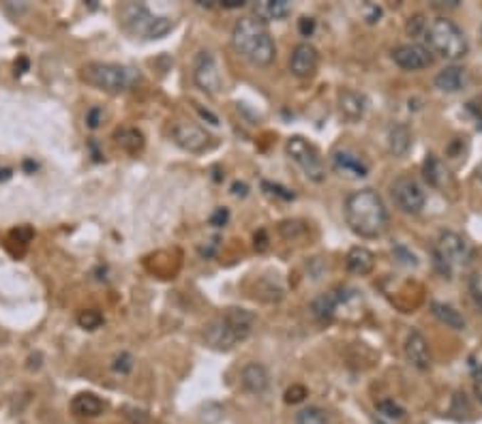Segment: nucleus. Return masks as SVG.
<instances>
[{
	"mask_svg": "<svg viewBox=\"0 0 482 424\" xmlns=\"http://www.w3.org/2000/svg\"><path fill=\"white\" fill-rule=\"evenodd\" d=\"M231 46L236 54H240L256 67H268L277 56V46L268 33V26L256 16L240 18L234 24Z\"/></svg>",
	"mask_w": 482,
	"mask_h": 424,
	"instance_id": "obj_1",
	"label": "nucleus"
},
{
	"mask_svg": "<svg viewBox=\"0 0 482 424\" xmlns=\"http://www.w3.org/2000/svg\"><path fill=\"white\" fill-rule=\"evenodd\" d=\"M345 221L350 229L362 238L379 236L388 225V210L384 200L373 189H360L345 200Z\"/></svg>",
	"mask_w": 482,
	"mask_h": 424,
	"instance_id": "obj_2",
	"label": "nucleus"
},
{
	"mask_svg": "<svg viewBox=\"0 0 482 424\" xmlns=\"http://www.w3.org/2000/svg\"><path fill=\"white\" fill-rule=\"evenodd\" d=\"M80 78L88 86L99 88L103 93H112V95L129 93L142 82V76L137 69L127 65H116V63H88L80 69Z\"/></svg>",
	"mask_w": 482,
	"mask_h": 424,
	"instance_id": "obj_3",
	"label": "nucleus"
},
{
	"mask_svg": "<svg viewBox=\"0 0 482 424\" xmlns=\"http://www.w3.org/2000/svg\"><path fill=\"white\" fill-rule=\"evenodd\" d=\"M424 48L446 61H459L467 54L469 43L463 31L448 18H437L424 29Z\"/></svg>",
	"mask_w": 482,
	"mask_h": 424,
	"instance_id": "obj_4",
	"label": "nucleus"
},
{
	"mask_svg": "<svg viewBox=\"0 0 482 424\" xmlns=\"http://www.w3.org/2000/svg\"><path fill=\"white\" fill-rule=\"evenodd\" d=\"M120 22L129 33L142 35L144 39H161L174 26L172 20L152 16L144 5H125L120 9Z\"/></svg>",
	"mask_w": 482,
	"mask_h": 424,
	"instance_id": "obj_5",
	"label": "nucleus"
},
{
	"mask_svg": "<svg viewBox=\"0 0 482 424\" xmlns=\"http://www.w3.org/2000/svg\"><path fill=\"white\" fill-rule=\"evenodd\" d=\"M288 157L305 172V176L313 182H324L326 180V165L320 155V150L305 138L292 135L285 144Z\"/></svg>",
	"mask_w": 482,
	"mask_h": 424,
	"instance_id": "obj_6",
	"label": "nucleus"
},
{
	"mask_svg": "<svg viewBox=\"0 0 482 424\" xmlns=\"http://www.w3.org/2000/svg\"><path fill=\"white\" fill-rule=\"evenodd\" d=\"M469 257H471V249L463 236H459L454 232L439 234L437 247L433 249V262L441 274L450 276L452 266H463L469 262Z\"/></svg>",
	"mask_w": 482,
	"mask_h": 424,
	"instance_id": "obj_7",
	"label": "nucleus"
},
{
	"mask_svg": "<svg viewBox=\"0 0 482 424\" xmlns=\"http://www.w3.org/2000/svg\"><path fill=\"white\" fill-rule=\"evenodd\" d=\"M390 195L394 200V204L407 212V214H418L424 208V191L422 187L412 178V176H399L394 178V182L390 185Z\"/></svg>",
	"mask_w": 482,
	"mask_h": 424,
	"instance_id": "obj_8",
	"label": "nucleus"
},
{
	"mask_svg": "<svg viewBox=\"0 0 482 424\" xmlns=\"http://www.w3.org/2000/svg\"><path fill=\"white\" fill-rule=\"evenodd\" d=\"M193 80L206 95H216L221 91V71L212 52H199L193 63Z\"/></svg>",
	"mask_w": 482,
	"mask_h": 424,
	"instance_id": "obj_9",
	"label": "nucleus"
},
{
	"mask_svg": "<svg viewBox=\"0 0 482 424\" xmlns=\"http://www.w3.org/2000/svg\"><path fill=\"white\" fill-rule=\"evenodd\" d=\"M172 140L187 152H204L210 146V135L195 123L180 120L172 127Z\"/></svg>",
	"mask_w": 482,
	"mask_h": 424,
	"instance_id": "obj_10",
	"label": "nucleus"
},
{
	"mask_svg": "<svg viewBox=\"0 0 482 424\" xmlns=\"http://www.w3.org/2000/svg\"><path fill=\"white\" fill-rule=\"evenodd\" d=\"M392 61L405 71H420L431 65V54L424 46L405 43L392 50Z\"/></svg>",
	"mask_w": 482,
	"mask_h": 424,
	"instance_id": "obj_11",
	"label": "nucleus"
},
{
	"mask_svg": "<svg viewBox=\"0 0 482 424\" xmlns=\"http://www.w3.org/2000/svg\"><path fill=\"white\" fill-rule=\"evenodd\" d=\"M320 65V54L311 43H300L294 48L290 58V71L296 78H311Z\"/></svg>",
	"mask_w": 482,
	"mask_h": 424,
	"instance_id": "obj_12",
	"label": "nucleus"
},
{
	"mask_svg": "<svg viewBox=\"0 0 482 424\" xmlns=\"http://www.w3.org/2000/svg\"><path fill=\"white\" fill-rule=\"evenodd\" d=\"M405 356L409 360L412 366L420 368V371H426L431 368V347H429V341L424 338V334L420 330H412L407 334V341H405Z\"/></svg>",
	"mask_w": 482,
	"mask_h": 424,
	"instance_id": "obj_13",
	"label": "nucleus"
},
{
	"mask_svg": "<svg viewBox=\"0 0 482 424\" xmlns=\"http://www.w3.org/2000/svg\"><path fill=\"white\" fill-rule=\"evenodd\" d=\"M221 317L227 324V328H229V332L234 334L236 341H245L247 336H251V332L256 328V315L247 309L231 306Z\"/></svg>",
	"mask_w": 482,
	"mask_h": 424,
	"instance_id": "obj_14",
	"label": "nucleus"
},
{
	"mask_svg": "<svg viewBox=\"0 0 482 424\" xmlns=\"http://www.w3.org/2000/svg\"><path fill=\"white\" fill-rule=\"evenodd\" d=\"M240 381H243L245 390L256 394V396H262L268 392L271 388V375L266 371L264 364H258V362H249L243 373H240Z\"/></svg>",
	"mask_w": 482,
	"mask_h": 424,
	"instance_id": "obj_15",
	"label": "nucleus"
},
{
	"mask_svg": "<svg viewBox=\"0 0 482 424\" xmlns=\"http://www.w3.org/2000/svg\"><path fill=\"white\" fill-rule=\"evenodd\" d=\"M204 338H206V343H208L212 349H219V351H227V349H231V347L238 343V341L234 338V334L229 332L227 324L223 321V317H216V319H212V321L206 324V328H204Z\"/></svg>",
	"mask_w": 482,
	"mask_h": 424,
	"instance_id": "obj_16",
	"label": "nucleus"
},
{
	"mask_svg": "<svg viewBox=\"0 0 482 424\" xmlns=\"http://www.w3.org/2000/svg\"><path fill=\"white\" fill-rule=\"evenodd\" d=\"M332 167L341 176H350V178H365L369 174V165L358 155L347 150H337L332 155Z\"/></svg>",
	"mask_w": 482,
	"mask_h": 424,
	"instance_id": "obj_17",
	"label": "nucleus"
},
{
	"mask_svg": "<svg viewBox=\"0 0 482 424\" xmlns=\"http://www.w3.org/2000/svg\"><path fill=\"white\" fill-rule=\"evenodd\" d=\"M345 266H347V270L352 274L367 276L375 268V255L367 247H352L350 253H347V257H345Z\"/></svg>",
	"mask_w": 482,
	"mask_h": 424,
	"instance_id": "obj_18",
	"label": "nucleus"
},
{
	"mask_svg": "<svg viewBox=\"0 0 482 424\" xmlns=\"http://www.w3.org/2000/svg\"><path fill=\"white\" fill-rule=\"evenodd\" d=\"M467 82V73L463 67L450 65L446 69H441L435 76V88H439L441 93H459Z\"/></svg>",
	"mask_w": 482,
	"mask_h": 424,
	"instance_id": "obj_19",
	"label": "nucleus"
},
{
	"mask_svg": "<svg viewBox=\"0 0 482 424\" xmlns=\"http://www.w3.org/2000/svg\"><path fill=\"white\" fill-rule=\"evenodd\" d=\"M71 409H73V413L80 415V418H97V415L103 413L105 403H103L97 394H93V392H80V394L73 396Z\"/></svg>",
	"mask_w": 482,
	"mask_h": 424,
	"instance_id": "obj_20",
	"label": "nucleus"
},
{
	"mask_svg": "<svg viewBox=\"0 0 482 424\" xmlns=\"http://www.w3.org/2000/svg\"><path fill=\"white\" fill-rule=\"evenodd\" d=\"M253 9H256V18L262 20L264 24L271 20H285L292 14L290 0H262Z\"/></svg>",
	"mask_w": 482,
	"mask_h": 424,
	"instance_id": "obj_21",
	"label": "nucleus"
},
{
	"mask_svg": "<svg viewBox=\"0 0 482 424\" xmlns=\"http://www.w3.org/2000/svg\"><path fill=\"white\" fill-rule=\"evenodd\" d=\"M339 110H341V114H343L347 120L356 123V120H360V118L365 116V112H367V99H365L362 95L354 93V91H345V93L339 95Z\"/></svg>",
	"mask_w": 482,
	"mask_h": 424,
	"instance_id": "obj_22",
	"label": "nucleus"
},
{
	"mask_svg": "<svg viewBox=\"0 0 482 424\" xmlns=\"http://www.w3.org/2000/svg\"><path fill=\"white\" fill-rule=\"evenodd\" d=\"M114 140H116V144H118L125 152H129V155H137V152L144 148V135H142V131L135 129V127H122V129H118V131L114 133Z\"/></svg>",
	"mask_w": 482,
	"mask_h": 424,
	"instance_id": "obj_23",
	"label": "nucleus"
},
{
	"mask_svg": "<svg viewBox=\"0 0 482 424\" xmlns=\"http://www.w3.org/2000/svg\"><path fill=\"white\" fill-rule=\"evenodd\" d=\"M431 313L448 328L452 330H465V317L446 302H431Z\"/></svg>",
	"mask_w": 482,
	"mask_h": 424,
	"instance_id": "obj_24",
	"label": "nucleus"
},
{
	"mask_svg": "<svg viewBox=\"0 0 482 424\" xmlns=\"http://www.w3.org/2000/svg\"><path fill=\"white\" fill-rule=\"evenodd\" d=\"M412 146V131L405 125H394L388 133V150L394 157H403Z\"/></svg>",
	"mask_w": 482,
	"mask_h": 424,
	"instance_id": "obj_25",
	"label": "nucleus"
},
{
	"mask_svg": "<svg viewBox=\"0 0 482 424\" xmlns=\"http://www.w3.org/2000/svg\"><path fill=\"white\" fill-rule=\"evenodd\" d=\"M343 296H339L337 291H330V294H324L320 298L313 300L311 309H313V315L320 317V319H330L335 313H337V306L341 304Z\"/></svg>",
	"mask_w": 482,
	"mask_h": 424,
	"instance_id": "obj_26",
	"label": "nucleus"
},
{
	"mask_svg": "<svg viewBox=\"0 0 482 424\" xmlns=\"http://www.w3.org/2000/svg\"><path fill=\"white\" fill-rule=\"evenodd\" d=\"M296 424H328V413L320 407H307L298 413Z\"/></svg>",
	"mask_w": 482,
	"mask_h": 424,
	"instance_id": "obj_27",
	"label": "nucleus"
},
{
	"mask_svg": "<svg viewBox=\"0 0 482 424\" xmlns=\"http://www.w3.org/2000/svg\"><path fill=\"white\" fill-rule=\"evenodd\" d=\"M78 324L84 330H97L103 324V315L99 311H95V309H88V311H82L78 315Z\"/></svg>",
	"mask_w": 482,
	"mask_h": 424,
	"instance_id": "obj_28",
	"label": "nucleus"
},
{
	"mask_svg": "<svg viewBox=\"0 0 482 424\" xmlns=\"http://www.w3.org/2000/svg\"><path fill=\"white\" fill-rule=\"evenodd\" d=\"M112 368L116 371V373H129L131 368H133V356L131 353H120V356H116L114 358V362H112Z\"/></svg>",
	"mask_w": 482,
	"mask_h": 424,
	"instance_id": "obj_29",
	"label": "nucleus"
},
{
	"mask_svg": "<svg viewBox=\"0 0 482 424\" xmlns=\"http://www.w3.org/2000/svg\"><path fill=\"white\" fill-rule=\"evenodd\" d=\"M377 409L382 411V413H386L388 418H403V407H399L394 400H382V403H377Z\"/></svg>",
	"mask_w": 482,
	"mask_h": 424,
	"instance_id": "obj_30",
	"label": "nucleus"
},
{
	"mask_svg": "<svg viewBox=\"0 0 482 424\" xmlns=\"http://www.w3.org/2000/svg\"><path fill=\"white\" fill-rule=\"evenodd\" d=\"M439 172H441L439 163L433 159V155H429V159L424 161V176H426V180H431L433 185H437V176H439Z\"/></svg>",
	"mask_w": 482,
	"mask_h": 424,
	"instance_id": "obj_31",
	"label": "nucleus"
},
{
	"mask_svg": "<svg viewBox=\"0 0 482 424\" xmlns=\"http://www.w3.org/2000/svg\"><path fill=\"white\" fill-rule=\"evenodd\" d=\"M424 29H426V24H424L422 16H416V18L407 24V33L414 35V37H422V35H424Z\"/></svg>",
	"mask_w": 482,
	"mask_h": 424,
	"instance_id": "obj_32",
	"label": "nucleus"
},
{
	"mask_svg": "<svg viewBox=\"0 0 482 424\" xmlns=\"http://www.w3.org/2000/svg\"><path fill=\"white\" fill-rule=\"evenodd\" d=\"M305 396H307V390L303 386H292L285 392V400L288 403H300V400H305Z\"/></svg>",
	"mask_w": 482,
	"mask_h": 424,
	"instance_id": "obj_33",
	"label": "nucleus"
},
{
	"mask_svg": "<svg viewBox=\"0 0 482 424\" xmlns=\"http://www.w3.org/2000/svg\"><path fill=\"white\" fill-rule=\"evenodd\" d=\"M227 219H229L227 208H216V210H214V214L210 217V223H212L214 227H223V225L227 223Z\"/></svg>",
	"mask_w": 482,
	"mask_h": 424,
	"instance_id": "obj_34",
	"label": "nucleus"
},
{
	"mask_svg": "<svg viewBox=\"0 0 482 424\" xmlns=\"http://www.w3.org/2000/svg\"><path fill=\"white\" fill-rule=\"evenodd\" d=\"M101 120H103V112H101L99 108H93V110L86 114V123H88L90 129H97V127L101 125Z\"/></svg>",
	"mask_w": 482,
	"mask_h": 424,
	"instance_id": "obj_35",
	"label": "nucleus"
},
{
	"mask_svg": "<svg viewBox=\"0 0 482 424\" xmlns=\"http://www.w3.org/2000/svg\"><path fill=\"white\" fill-rule=\"evenodd\" d=\"M11 236H14V238H18L22 244H28V242H31V238H33V229L24 225V227L14 229V232H11Z\"/></svg>",
	"mask_w": 482,
	"mask_h": 424,
	"instance_id": "obj_36",
	"label": "nucleus"
},
{
	"mask_svg": "<svg viewBox=\"0 0 482 424\" xmlns=\"http://www.w3.org/2000/svg\"><path fill=\"white\" fill-rule=\"evenodd\" d=\"M264 189H271L268 193H277V195H281L283 200H294V193H292V191H288V189H283V187H279V185L264 182Z\"/></svg>",
	"mask_w": 482,
	"mask_h": 424,
	"instance_id": "obj_37",
	"label": "nucleus"
},
{
	"mask_svg": "<svg viewBox=\"0 0 482 424\" xmlns=\"http://www.w3.org/2000/svg\"><path fill=\"white\" fill-rule=\"evenodd\" d=\"M298 29H300V35H303V37H309V35L315 31V20H311V18H303V20H300V24H298Z\"/></svg>",
	"mask_w": 482,
	"mask_h": 424,
	"instance_id": "obj_38",
	"label": "nucleus"
},
{
	"mask_svg": "<svg viewBox=\"0 0 482 424\" xmlns=\"http://www.w3.org/2000/svg\"><path fill=\"white\" fill-rule=\"evenodd\" d=\"M256 249H258V251H266V249H268V238H266V232H264V229H260V232L256 234Z\"/></svg>",
	"mask_w": 482,
	"mask_h": 424,
	"instance_id": "obj_39",
	"label": "nucleus"
},
{
	"mask_svg": "<svg viewBox=\"0 0 482 424\" xmlns=\"http://www.w3.org/2000/svg\"><path fill=\"white\" fill-rule=\"evenodd\" d=\"M231 193H234L236 197H245V195H247V185H245V182H234V185H231Z\"/></svg>",
	"mask_w": 482,
	"mask_h": 424,
	"instance_id": "obj_40",
	"label": "nucleus"
},
{
	"mask_svg": "<svg viewBox=\"0 0 482 424\" xmlns=\"http://www.w3.org/2000/svg\"><path fill=\"white\" fill-rule=\"evenodd\" d=\"M221 7H225V9H240V7H245V0H223Z\"/></svg>",
	"mask_w": 482,
	"mask_h": 424,
	"instance_id": "obj_41",
	"label": "nucleus"
},
{
	"mask_svg": "<svg viewBox=\"0 0 482 424\" xmlns=\"http://www.w3.org/2000/svg\"><path fill=\"white\" fill-rule=\"evenodd\" d=\"M473 392H476V396H478V400L482 403V371L476 375V381H473Z\"/></svg>",
	"mask_w": 482,
	"mask_h": 424,
	"instance_id": "obj_42",
	"label": "nucleus"
},
{
	"mask_svg": "<svg viewBox=\"0 0 482 424\" xmlns=\"http://www.w3.org/2000/svg\"><path fill=\"white\" fill-rule=\"evenodd\" d=\"M28 69V61L26 58H20L18 63H16V73H24Z\"/></svg>",
	"mask_w": 482,
	"mask_h": 424,
	"instance_id": "obj_43",
	"label": "nucleus"
},
{
	"mask_svg": "<svg viewBox=\"0 0 482 424\" xmlns=\"http://www.w3.org/2000/svg\"><path fill=\"white\" fill-rule=\"evenodd\" d=\"M473 296H476V304H478V306H480V311H482V291H476Z\"/></svg>",
	"mask_w": 482,
	"mask_h": 424,
	"instance_id": "obj_44",
	"label": "nucleus"
},
{
	"mask_svg": "<svg viewBox=\"0 0 482 424\" xmlns=\"http://www.w3.org/2000/svg\"><path fill=\"white\" fill-rule=\"evenodd\" d=\"M476 174H478V178H480V180H482V163H480V165H478V170H476Z\"/></svg>",
	"mask_w": 482,
	"mask_h": 424,
	"instance_id": "obj_45",
	"label": "nucleus"
}]
</instances>
